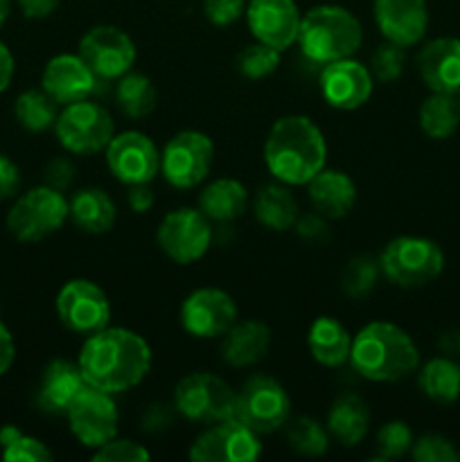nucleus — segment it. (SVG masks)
Instances as JSON below:
<instances>
[{
  "label": "nucleus",
  "instance_id": "1",
  "mask_svg": "<svg viewBox=\"0 0 460 462\" xmlns=\"http://www.w3.org/2000/svg\"><path fill=\"white\" fill-rule=\"evenodd\" d=\"M152 359V347L138 332L126 328H104L86 338L77 364L88 386L108 395H120L147 377Z\"/></svg>",
  "mask_w": 460,
  "mask_h": 462
},
{
  "label": "nucleus",
  "instance_id": "2",
  "mask_svg": "<svg viewBox=\"0 0 460 462\" xmlns=\"http://www.w3.org/2000/svg\"><path fill=\"white\" fill-rule=\"evenodd\" d=\"M264 162L280 183L307 185L327 162L323 131L307 116L280 117L266 135Z\"/></svg>",
  "mask_w": 460,
  "mask_h": 462
},
{
  "label": "nucleus",
  "instance_id": "3",
  "mask_svg": "<svg viewBox=\"0 0 460 462\" xmlns=\"http://www.w3.org/2000/svg\"><path fill=\"white\" fill-rule=\"evenodd\" d=\"M350 361L368 382H400L418 370L419 350L400 325L374 320L352 337Z\"/></svg>",
  "mask_w": 460,
  "mask_h": 462
},
{
  "label": "nucleus",
  "instance_id": "4",
  "mask_svg": "<svg viewBox=\"0 0 460 462\" xmlns=\"http://www.w3.org/2000/svg\"><path fill=\"white\" fill-rule=\"evenodd\" d=\"M296 43L309 61L325 66L352 57L363 43V30L350 9L318 5L302 16Z\"/></svg>",
  "mask_w": 460,
  "mask_h": 462
},
{
  "label": "nucleus",
  "instance_id": "5",
  "mask_svg": "<svg viewBox=\"0 0 460 462\" xmlns=\"http://www.w3.org/2000/svg\"><path fill=\"white\" fill-rule=\"evenodd\" d=\"M382 275L400 289H419L440 278L445 253L433 239L400 235L383 246L379 255Z\"/></svg>",
  "mask_w": 460,
  "mask_h": 462
},
{
  "label": "nucleus",
  "instance_id": "6",
  "mask_svg": "<svg viewBox=\"0 0 460 462\" xmlns=\"http://www.w3.org/2000/svg\"><path fill=\"white\" fill-rule=\"evenodd\" d=\"M70 217V206L63 192L39 185L16 199L7 215V228L18 242H41L57 233Z\"/></svg>",
  "mask_w": 460,
  "mask_h": 462
},
{
  "label": "nucleus",
  "instance_id": "7",
  "mask_svg": "<svg viewBox=\"0 0 460 462\" xmlns=\"http://www.w3.org/2000/svg\"><path fill=\"white\" fill-rule=\"evenodd\" d=\"M54 131L68 153L93 156L108 147L111 138L115 135V122L102 104L81 99V102H72L63 106V111H59Z\"/></svg>",
  "mask_w": 460,
  "mask_h": 462
},
{
  "label": "nucleus",
  "instance_id": "8",
  "mask_svg": "<svg viewBox=\"0 0 460 462\" xmlns=\"http://www.w3.org/2000/svg\"><path fill=\"white\" fill-rule=\"evenodd\" d=\"M237 391L212 373L185 374L174 388V409L197 424H216L235 418Z\"/></svg>",
  "mask_w": 460,
  "mask_h": 462
},
{
  "label": "nucleus",
  "instance_id": "9",
  "mask_svg": "<svg viewBox=\"0 0 460 462\" xmlns=\"http://www.w3.org/2000/svg\"><path fill=\"white\" fill-rule=\"evenodd\" d=\"M291 400L282 383L266 374H253L242 383L235 402V420L255 433H275L287 424Z\"/></svg>",
  "mask_w": 460,
  "mask_h": 462
},
{
  "label": "nucleus",
  "instance_id": "10",
  "mask_svg": "<svg viewBox=\"0 0 460 462\" xmlns=\"http://www.w3.org/2000/svg\"><path fill=\"white\" fill-rule=\"evenodd\" d=\"M215 162V144L194 129L179 131L161 152V174L171 188L192 189L207 179Z\"/></svg>",
  "mask_w": 460,
  "mask_h": 462
},
{
  "label": "nucleus",
  "instance_id": "11",
  "mask_svg": "<svg viewBox=\"0 0 460 462\" xmlns=\"http://www.w3.org/2000/svg\"><path fill=\"white\" fill-rule=\"evenodd\" d=\"M212 221L194 208H179L162 217L156 230L161 251L176 264H194L212 244Z\"/></svg>",
  "mask_w": 460,
  "mask_h": 462
},
{
  "label": "nucleus",
  "instance_id": "12",
  "mask_svg": "<svg viewBox=\"0 0 460 462\" xmlns=\"http://www.w3.org/2000/svg\"><path fill=\"white\" fill-rule=\"evenodd\" d=\"M72 436L86 449H99L117 436V406L113 395L86 383L66 411Z\"/></svg>",
  "mask_w": 460,
  "mask_h": 462
},
{
  "label": "nucleus",
  "instance_id": "13",
  "mask_svg": "<svg viewBox=\"0 0 460 462\" xmlns=\"http://www.w3.org/2000/svg\"><path fill=\"white\" fill-rule=\"evenodd\" d=\"M57 314L59 320L70 332L90 334L108 328L111 323V302L106 291L97 282L86 278L68 280L57 293Z\"/></svg>",
  "mask_w": 460,
  "mask_h": 462
},
{
  "label": "nucleus",
  "instance_id": "14",
  "mask_svg": "<svg viewBox=\"0 0 460 462\" xmlns=\"http://www.w3.org/2000/svg\"><path fill=\"white\" fill-rule=\"evenodd\" d=\"M77 54L88 63V68L99 79L117 81L133 68L138 50H135L133 39L120 27L95 25L81 36Z\"/></svg>",
  "mask_w": 460,
  "mask_h": 462
},
{
  "label": "nucleus",
  "instance_id": "15",
  "mask_svg": "<svg viewBox=\"0 0 460 462\" xmlns=\"http://www.w3.org/2000/svg\"><path fill=\"white\" fill-rule=\"evenodd\" d=\"M260 456V433L235 418L210 424L189 447V458L194 462H253Z\"/></svg>",
  "mask_w": 460,
  "mask_h": 462
},
{
  "label": "nucleus",
  "instance_id": "16",
  "mask_svg": "<svg viewBox=\"0 0 460 462\" xmlns=\"http://www.w3.org/2000/svg\"><path fill=\"white\" fill-rule=\"evenodd\" d=\"M104 153L111 174L124 185L152 183L161 171V152L143 131L115 134Z\"/></svg>",
  "mask_w": 460,
  "mask_h": 462
},
{
  "label": "nucleus",
  "instance_id": "17",
  "mask_svg": "<svg viewBox=\"0 0 460 462\" xmlns=\"http://www.w3.org/2000/svg\"><path fill=\"white\" fill-rule=\"evenodd\" d=\"M237 305L224 289H194L180 305V325L194 338H219L237 323Z\"/></svg>",
  "mask_w": 460,
  "mask_h": 462
},
{
  "label": "nucleus",
  "instance_id": "18",
  "mask_svg": "<svg viewBox=\"0 0 460 462\" xmlns=\"http://www.w3.org/2000/svg\"><path fill=\"white\" fill-rule=\"evenodd\" d=\"M244 16L255 41L280 52L298 41L302 14L296 0H248Z\"/></svg>",
  "mask_w": 460,
  "mask_h": 462
},
{
  "label": "nucleus",
  "instance_id": "19",
  "mask_svg": "<svg viewBox=\"0 0 460 462\" xmlns=\"http://www.w3.org/2000/svg\"><path fill=\"white\" fill-rule=\"evenodd\" d=\"M374 90V77L368 66L352 57L325 63L320 72V93L325 102L338 111L361 108Z\"/></svg>",
  "mask_w": 460,
  "mask_h": 462
},
{
  "label": "nucleus",
  "instance_id": "20",
  "mask_svg": "<svg viewBox=\"0 0 460 462\" xmlns=\"http://www.w3.org/2000/svg\"><path fill=\"white\" fill-rule=\"evenodd\" d=\"M99 77L88 68L79 54H57L43 68L41 88L59 104L68 106L72 102L88 99L97 90Z\"/></svg>",
  "mask_w": 460,
  "mask_h": 462
},
{
  "label": "nucleus",
  "instance_id": "21",
  "mask_svg": "<svg viewBox=\"0 0 460 462\" xmlns=\"http://www.w3.org/2000/svg\"><path fill=\"white\" fill-rule=\"evenodd\" d=\"M374 21L383 39L410 48L424 39L428 30L427 0H374Z\"/></svg>",
  "mask_w": 460,
  "mask_h": 462
},
{
  "label": "nucleus",
  "instance_id": "22",
  "mask_svg": "<svg viewBox=\"0 0 460 462\" xmlns=\"http://www.w3.org/2000/svg\"><path fill=\"white\" fill-rule=\"evenodd\" d=\"M418 72L431 93L460 95V39L440 36L422 45Z\"/></svg>",
  "mask_w": 460,
  "mask_h": 462
},
{
  "label": "nucleus",
  "instance_id": "23",
  "mask_svg": "<svg viewBox=\"0 0 460 462\" xmlns=\"http://www.w3.org/2000/svg\"><path fill=\"white\" fill-rule=\"evenodd\" d=\"M86 386V379L81 374L77 361L52 359L45 365L41 374L39 393H36V404L43 413L66 415L68 406L75 400L77 393Z\"/></svg>",
  "mask_w": 460,
  "mask_h": 462
},
{
  "label": "nucleus",
  "instance_id": "24",
  "mask_svg": "<svg viewBox=\"0 0 460 462\" xmlns=\"http://www.w3.org/2000/svg\"><path fill=\"white\" fill-rule=\"evenodd\" d=\"M314 210L325 219H343L356 203V183L341 170H323L307 183Z\"/></svg>",
  "mask_w": 460,
  "mask_h": 462
},
{
  "label": "nucleus",
  "instance_id": "25",
  "mask_svg": "<svg viewBox=\"0 0 460 462\" xmlns=\"http://www.w3.org/2000/svg\"><path fill=\"white\" fill-rule=\"evenodd\" d=\"M271 347V329L262 320H237L221 341V359L233 368H251L260 364Z\"/></svg>",
  "mask_w": 460,
  "mask_h": 462
},
{
  "label": "nucleus",
  "instance_id": "26",
  "mask_svg": "<svg viewBox=\"0 0 460 462\" xmlns=\"http://www.w3.org/2000/svg\"><path fill=\"white\" fill-rule=\"evenodd\" d=\"M307 347L316 364L325 368H338L350 361L352 334L332 316H318L307 334Z\"/></svg>",
  "mask_w": 460,
  "mask_h": 462
},
{
  "label": "nucleus",
  "instance_id": "27",
  "mask_svg": "<svg viewBox=\"0 0 460 462\" xmlns=\"http://www.w3.org/2000/svg\"><path fill=\"white\" fill-rule=\"evenodd\" d=\"M68 206H70L72 224L79 230H84V233L104 235L115 226L117 208L104 189H77L70 201H68Z\"/></svg>",
  "mask_w": 460,
  "mask_h": 462
},
{
  "label": "nucleus",
  "instance_id": "28",
  "mask_svg": "<svg viewBox=\"0 0 460 462\" xmlns=\"http://www.w3.org/2000/svg\"><path fill=\"white\" fill-rule=\"evenodd\" d=\"M370 429V409L359 395L345 393L336 397L327 415V431L343 447H356Z\"/></svg>",
  "mask_w": 460,
  "mask_h": 462
},
{
  "label": "nucleus",
  "instance_id": "29",
  "mask_svg": "<svg viewBox=\"0 0 460 462\" xmlns=\"http://www.w3.org/2000/svg\"><path fill=\"white\" fill-rule=\"evenodd\" d=\"M253 212H255L257 221L264 228L282 233V230H291L298 221V203L289 188L280 180L269 185H262L255 194V203H253Z\"/></svg>",
  "mask_w": 460,
  "mask_h": 462
},
{
  "label": "nucleus",
  "instance_id": "30",
  "mask_svg": "<svg viewBox=\"0 0 460 462\" xmlns=\"http://www.w3.org/2000/svg\"><path fill=\"white\" fill-rule=\"evenodd\" d=\"M248 208V189L237 179H216L198 197V210L210 221H235Z\"/></svg>",
  "mask_w": 460,
  "mask_h": 462
},
{
  "label": "nucleus",
  "instance_id": "31",
  "mask_svg": "<svg viewBox=\"0 0 460 462\" xmlns=\"http://www.w3.org/2000/svg\"><path fill=\"white\" fill-rule=\"evenodd\" d=\"M419 391L436 404H454L460 397V364L442 355L427 361L419 370Z\"/></svg>",
  "mask_w": 460,
  "mask_h": 462
},
{
  "label": "nucleus",
  "instance_id": "32",
  "mask_svg": "<svg viewBox=\"0 0 460 462\" xmlns=\"http://www.w3.org/2000/svg\"><path fill=\"white\" fill-rule=\"evenodd\" d=\"M117 108L131 120H140L156 111L158 90L153 81L143 72H126L115 84Z\"/></svg>",
  "mask_w": 460,
  "mask_h": 462
},
{
  "label": "nucleus",
  "instance_id": "33",
  "mask_svg": "<svg viewBox=\"0 0 460 462\" xmlns=\"http://www.w3.org/2000/svg\"><path fill=\"white\" fill-rule=\"evenodd\" d=\"M460 126V102L455 95L431 93L419 106V129L431 140H446Z\"/></svg>",
  "mask_w": 460,
  "mask_h": 462
},
{
  "label": "nucleus",
  "instance_id": "34",
  "mask_svg": "<svg viewBox=\"0 0 460 462\" xmlns=\"http://www.w3.org/2000/svg\"><path fill=\"white\" fill-rule=\"evenodd\" d=\"M14 116L23 129L32 131V134H43L57 125L59 104L43 88H32L18 95L16 104H14Z\"/></svg>",
  "mask_w": 460,
  "mask_h": 462
},
{
  "label": "nucleus",
  "instance_id": "35",
  "mask_svg": "<svg viewBox=\"0 0 460 462\" xmlns=\"http://www.w3.org/2000/svg\"><path fill=\"white\" fill-rule=\"evenodd\" d=\"M0 449H3V460L7 462H50L52 451L41 442L39 438H32L23 433L21 429L7 424L0 429Z\"/></svg>",
  "mask_w": 460,
  "mask_h": 462
},
{
  "label": "nucleus",
  "instance_id": "36",
  "mask_svg": "<svg viewBox=\"0 0 460 462\" xmlns=\"http://www.w3.org/2000/svg\"><path fill=\"white\" fill-rule=\"evenodd\" d=\"M379 275H382L379 257L361 253V255L352 257L345 264V269H343L341 287L350 298H365L377 287Z\"/></svg>",
  "mask_w": 460,
  "mask_h": 462
},
{
  "label": "nucleus",
  "instance_id": "37",
  "mask_svg": "<svg viewBox=\"0 0 460 462\" xmlns=\"http://www.w3.org/2000/svg\"><path fill=\"white\" fill-rule=\"evenodd\" d=\"M289 447L302 456H323L329 447V431L314 418H298L287 431Z\"/></svg>",
  "mask_w": 460,
  "mask_h": 462
},
{
  "label": "nucleus",
  "instance_id": "38",
  "mask_svg": "<svg viewBox=\"0 0 460 462\" xmlns=\"http://www.w3.org/2000/svg\"><path fill=\"white\" fill-rule=\"evenodd\" d=\"M280 59H282V52L271 45L255 43L246 45V48L239 52L237 57V70L239 75L246 77V79H264V77L273 75L280 66Z\"/></svg>",
  "mask_w": 460,
  "mask_h": 462
},
{
  "label": "nucleus",
  "instance_id": "39",
  "mask_svg": "<svg viewBox=\"0 0 460 462\" xmlns=\"http://www.w3.org/2000/svg\"><path fill=\"white\" fill-rule=\"evenodd\" d=\"M415 438L413 431L406 422L401 420H392L386 422L377 431V451L382 460H395L401 458L404 454H409L410 447H413Z\"/></svg>",
  "mask_w": 460,
  "mask_h": 462
},
{
  "label": "nucleus",
  "instance_id": "40",
  "mask_svg": "<svg viewBox=\"0 0 460 462\" xmlns=\"http://www.w3.org/2000/svg\"><path fill=\"white\" fill-rule=\"evenodd\" d=\"M404 63H406L404 48L386 41V43L379 45V48L373 52V57H370V72H373L374 79L382 81V84H391V81H397L401 77V72H404Z\"/></svg>",
  "mask_w": 460,
  "mask_h": 462
},
{
  "label": "nucleus",
  "instance_id": "41",
  "mask_svg": "<svg viewBox=\"0 0 460 462\" xmlns=\"http://www.w3.org/2000/svg\"><path fill=\"white\" fill-rule=\"evenodd\" d=\"M410 456L415 462H458L460 451L455 449L454 442L449 438L440 436V433H428L419 440L413 442L410 447Z\"/></svg>",
  "mask_w": 460,
  "mask_h": 462
},
{
  "label": "nucleus",
  "instance_id": "42",
  "mask_svg": "<svg viewBox=\"0 0 460 462\" xmlns=\"http://www.w3.org/2000/svg\"><path fill=\"white\" fill-rule=\"evenodd\" d=\"M149 458H152V454L140 442L117 436L104 447L95 449L93 456V460L97 462H147Z\"/></svg>",
  "mask_w": 460,
  "mask_h": 462
},
{
  "label": "nucleus",
  "instance_id": "43",
  "mask_svg": "<svg viewBox=\"0 0 460 462\" xmlns=\"http://www.w3.org/2000/svg\"><path fill=\"white\" fill-rule=\"evenodd\" d=\"M203 14L216 27L233 25L246 14V0H203Z\"/></svg>",
  "mask_w": 460,
  "mask_h": 462
},
{
  "label": "nucleus",
  "instance_id": "44",
  "mask_svg": "<svg viewBox=\"0 0 460 462\" xmlns=\"http://www.w3.org/2000/svg\"><path fill=\"white\" fill-rule=\"evenodd\" d=\"M43 179L45 185L63 192V189L70 188L72 180H75V167H72V162L68 161V158H54V161H50L48 167H45Z\"/></svg>",
  "mask_w": 460,
  "mask_h": 462
},
{
  "label": "nucleus",
  "instance_id": "45",
  "mask_svg": "<svg viewBox=\"0 0 460 462\" xmlns=\"http://www.w3.org/2000/svg\"><path fill=\"white\" fill-rule=\"evenodd\" d=\"M18 185H21V171L16 162L0 153V201L14 197L18 192Z\"/></svg>",
  "mask_w": 460,
  "mask_h": 462
},
{
  "label": "nucleus",
  "instance_id": "46",
  "mask_svg": "<svg viewBox=\"0 0 460 462\" xmlns=\"http://www.w3.org/2000/svg\"><path fill=\"white\" fill-rule=\"evenodd\" d=\"M174 406H167V404H152L143 415V424H144V431H165L167 427L171 424V418H174Z\"/></svg>",
  "mask_w": 460,
  "mask_h": 462
},
{
  "label": "nucleus",
  "instance_id": "47",
  "mask_svg": "<svg viewBox=\"0 0 460 462\" xmlns=\"http://www.w3.org/2000/svg\"><path fill=\"white\" fill-rule=\"evenodd\" d=\"M293 228L298 230V235H300L302 239H311V242H318V239L327 237V226H325V221L320 219L318 212H316V215L302 217V219L298 217Z\"/></svg>",
  "mask_w": 460,
  "mask_h": 462
},
{
  "label": "nucleus",
  "instance_id": "48",
  "mask_svg": "<svg viewBox=\"0 0 460 462\" xmlns=\"http://www.w3.org/2000/svg\"><path fill=\"white\" fill-rule=\"evenodd\" d=\"M156 203V194H153L152 185L149 183H138V185H129V206L133 212H149Z\"/></svg>",
  "mask_w": 460,
  "mask_h": 462
},
{
  "label": "nucleus",
  "instance_id": "49",
  "mask_svg": "<svg viewBox=\"0 0 460 462\" xmlns=\"http://www.w3.org/2000/svg\"><path fill=\"white\" fill-rule=\"evenodd\" d=\"M14 356H16V343H14V337L7 329V325L0 320V377L12 368Z\"/></svg>",
  "mask_w": 460,
  "mask_h": 462
},
{
  "label": "nucleus",
  "instance_id": "50",
  "mask_svg": "<svg viewBox=\"0 0 460 462\" xmlns=\"http://www.w3.org/2000/svg\"><path fill=\"white\" fill-rule=\"evenodd\" d=\"M27 18H48L59 7V0H16Z\"/></svg>",
  "mask_w": 460,
  "mask_h": 462
},
{
  "label": "nucleus",
  "instance_id": "51",
  "mask_svg": "<svg viewBox=\"0 0 460 462\" xmlns=\"http://www.w3.org/2000/svg\"><path fill=\"white\" fill-rule=\"evenodd\" d=\"M14 68H16V63H14V54L9 52L7 45L0 41V93H5V90L9 88V84H12Z\"/></svg>",
  "mask_w": 460,
  "mask_h": 462
},
{
  "label": "nucleus",
  "instance_id": "52",
  "mask_svg": "<svg viewBox=\"0 0 460 462\" xmlns=\"http://www.w3.org/2000/svg\"><path fill=\"white\" fill-rule=\"evenodd\" d=\"M440 347L446 356H454L455 352H460V332H446L442 334Z\"/></svg>",
  "mask_w": 460,
  "mask_h": 462
},
{
  "label": "nucleus",
  "instance_id": "53",
  "mask_svg": "<svg viewBox=\"0 0 460 462\" xmlns=\"http://www.w3.org/2000/svg\"><path fill=\"white\" fill-rule=\"evenodd\" d=\"M9 12H12V0H0V27L9 18Z\"/></svg>",
  "mask_w": 460,
  "mask_h": 462
}]
</instances>
